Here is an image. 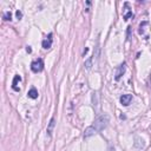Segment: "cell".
<instances>
[{
	"label": "cell",
	"mask_w": 151,
	"mask_h": 151,
	"mask_svg": "<svg viewBox=\"0 0 151 151\" xmlns=\"http://www.w3.org/2000/svg\"><path fill=\"white\" fill-rule=\"evenodd\" d=\"M109 120H110V117H109L107 114H101V116H99V117L93 122L92 125H90L88 127H86V130H85V132H84V138H88V137H91V136H93V134L100 132L101 130H104V129L107 126Z\"/></svg>",
	"instance_id": "1"
},
{
	"label": "cell",
	"mask_w": 151,
	"mask_h": 151,
	"mask_svg": "<svg viewBox=\"0 0 151 151\" xmlns=\"http://www.w3.org/2000/svg\"><path fill=\"white\" fill-rule=\"evenodd\" d=\"M53 126H54V118H52V119H51L50 125H48V127H47V132H48V134H51V133H52V129H53Z\"/></svg>",
	"instance_id": "9"
},
{
	"label": "cell",
	"mask_w": 151,
	"mask_h": 151,
	"mask_svg": "<svg viewBox=\"0 0 151 151\" xmlns=\"http://www.w3.org/2000/svg\"><path fill=\"white\" fill-rule=\"evenodd\" d=\"M4 19H5V20H11V19H12V13H11V12H6V13L4 14Z\"/></svg>",
	"instance_id": "11"
},
{
	"label": "cell",
	"mask_w": 151,
	"mask_h": 151,
	"mask_svg": "<svg viewBox=\"0 0 151 151\" xmlns=\"http://www.w3.org/2000/svg\"><path fill=\"white\" fill-rule=\"evenodd\" d=\"M21 80V77L20 76H14V78H13V81H12V88L14 90V91H19V87H18V81H20Z\"/></svg>",
	"instance_id": "6"
},
{
	"label": "cell",
	"mask_w": 151,
	"mask_h": 151,
	"mask_svg": "<svg viewBox=\"0 0 151 151\" xmlns=\"http://www.w3.org/2000/svg\"><path fill=\"white\" fill-rule=\"evenodd\" d=\"M52 42H53V38H52V33H50V34L42 40L41 45H42V47H44L45 50H47V48H50V47L52 46Z\"/></svg>",
	"instance_id": "4"
},
{
	"label": "cell",
	"mask_w": 151,
	"mask_h": 151,
	"mask_svg": "<svg viewBox=\"0 0 151 151\" xmlns=\"http://www.w3.org/2000/svg\"><path fill=\"white\" fill-rule=\"evenodd\" d=\"M150 83H151V76H150Z\"/></svg>",
	"instance_id": "14"
},
{
	"label": "cell",
	"mask_w": 151,
	"mask_h": 151,
	"mask_svg": "<svg viewBox=\"0 0 151 151\" xmlns=\"http://www.w3.org/2000/svg\"><path fill=\"white\" fill-rule=\"evenodd\" d=\"M15 14H17V18H18V19H21V17H22L21 11H17V13H15Z\"/></svg>",
	"instance_id": "12"
},
{
	"label": "cell",
	"mask_w": 151,
	"mask_h": 151,
	"mask_svg": "<svg viewBox=\"0 0 151 151\" xmlns=\"http://www.w3.org/2000/svg\"><path fill=\"white\" fill-rule=\"evenodd\" d=\"M26 51H27L28 53H31V52H32V50H31V47H29V46H27V48H26Z\"/></svg>",
	"instance_id": "13"
},
{
	"label": "cell",
	"mask_w": 151,
	"mask_h": 151,
	"mask_svg": "<svg viewBox=\"0 0 151 151\" xmlns=\"http://www.w3.org/2000/svg\"><path fill=\"white\" fill-rule=\"evenodd\" d=\"M124 7H125L124 9L126 11V13L124 14V19H125V20H127L130 17H133V14H132V12H131V11H130V8H129V4H127V2H125V4H124Z\"/></svg>",
	"instance_id": "7"
},
{
	"label": "cell",
	"mask_w": 151,
	"mask_h": 151,
	"mask_svg": "<svg viewBox=\"0 0 151 151\" xmlns=\"http://www.w3.org/2000/svg\"><path fill=\"white\" fill-rule=\"evenodd\" d=\"M91 66H92V57H90V58L85 61V67H86L87 70H90V68H91Z\"/></svg>",
	"instance_id": "10"
},
{
	"label": "cell",
	"mask_w": 151,
	"mask_h": 151,
	"mask_svg": "<svg viewBox=\"0 0 151 151\" xmlns=\"http://www.w3.org/2000/svg\"><path fill=\"white\" fill-rule=\"evenodd\" d=\"M44 68V61L41 58L39 59H35L34 61H32L31 64V70L34 72V73H38V72H41Z\"/></svg>",
	"instance_id": "2"
},
{
	"label": "cell",
	"mask_w": 151,
	"mask_h": 151,
	"mask_svg": "<svg viewBox=\"0 0 151 151\" xmlns=\"http://www.w3.org/2000/svg\"><path fill=\"white\" fill-rule=\"evenodd\" d=\"M27 96H28L31 99H37V98H38V91H37L34 87H32V88L28 91Z\"/></svg>",
	"instance_id": "8"
},
{
	"label": "cell",
	"mask_w": 151,
	"mask_h": 151,
	"mask_svg": "<svg viewBox=\"0 0 151 151\" xmlns=\"http://www.w3.org/2000/svg\"><path fill=\"white\" fill-rule=\"evenodd\" d=\"M131 100H132V96H131V94H123V96L120 97V103H122V105H124V106H127V105L131 103Z\"/></svg>",
	"instance_id": "5"
},
{
	"label": "cell",
	"mask_w": 151,
	"mask_h": 151,
	"mask_svg": "<svg viewBox=\"0 0 151 151\" xmlns=\"http://www.w3.org/2000/svg\"><path fill=\"white\" fill-rule=\"evenodd\" d=\"M125 70H126V64L125 63H123L122 65H119L118 67H117V71H116V77H114V79L116 80H119L120 78H122V76L125 73Z\"/></svg>",
	"instance_id": "3"
}]
</instances>
